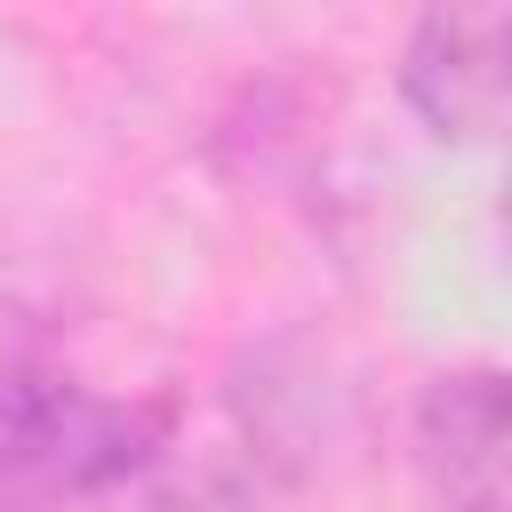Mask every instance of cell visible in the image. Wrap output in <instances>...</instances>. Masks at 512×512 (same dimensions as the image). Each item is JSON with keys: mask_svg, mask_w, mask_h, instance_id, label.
<instances>
[{"mask_svg": "<svg viewBox=\"0 0 512 512\" xmlns=\"http://www.w3.org/2000/svg\"><path fill=\"white\" fill-rule=\"evenodd\" d=\"M176 448V392H104L48 352H0V496L96 504Z\"/></svg>", "mask_w": 512, "mask_h": 512, "instance_id": "6da1fadb", "label": "cell"}, {"mask_svg": "<svg viewBox=\"0 0 512 512\" xmlns=\"http://www.w3.org/2000/svg\"><path fill=\"white\" fill-rule=\"evenodd\" d=\"M224 400H232V448L256 456L264 472H280L288 488L320 480L352 440V384L304 336L248 344L232 384H224Z\"/></svg>", "mask_w": 512, "mask_h": 512, "instance_id": "7a4b0ae2", "label": "cell"}, {"mask_svg": "<svg viewBox=\"0 0 512 512\" xmlns=\"http://www.w3.org/2000/svg\"><path fill=\"white\" fill-rule=\"evenodd\" d=\"M504 8H424L400 40V104L432 144H496L504 128Z\"/></svg>", "mask_w": 512, "mask_h": 512, "instance_id": "3957f363", "label": "cell"}, {"mask_svg": "<svg viewBox=\"0 0 512 512\" xmlns=\"http://www.w3.org/2000/svg\"><path fill=\"white\" fill-rule=\"evenodd\" d=\"M504 432L512 392L496 360H456L416 384L408 408V456L440 512H504Z\"/></svg>", "mask_w": 512, "mask_h": 512, "instance_id": "277c9868", "label": "cell"}, {"mask_svg": "<svg viewBox=\"0 0 512 512\" xmlns=\"http://www.w3.org/2000/svg\"><path fill=\"white\" fill-rule=\"evenodd\" d=\"M296 496H304V488H288L280 472H264L256 456H240V448L224 440V448L160 472L152 496H144V512H296Z\"/></svg>", "mask_w": 512, "mask_h": 512, "instance_id": "5b68a950", "label": "cell"}]
</instances>
